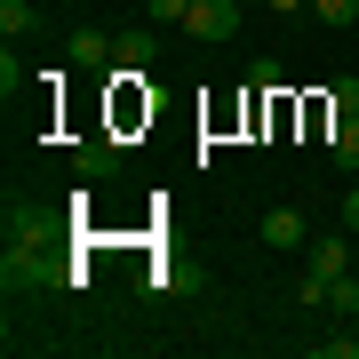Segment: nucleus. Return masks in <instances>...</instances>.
<instances>
[{"label": "nucleus", "mask_w": 359, "mask_h": 359, "mask_svg": "<svg viewBox=\"0 0 359 359\" xmlns=\"http://www.w3.org/2000/svg\"><path fill=\"white\" fill-rule=\"evenodd\" d=\"M344 271H351V256H344V231H327V240H311V271L295 280V304H311V311H320V304H327V287L344 280Z\"/></svg>", "instance_id": "f257e3e1"}, {"label": "nucleus", "mask_w": 359, "mask_h": 359, "mask_svg": "<svg viewBox=\"0 0 359 359\" xmlns=\"http://www.w3.org/2000/svg\"><path fill=\"white\" fill-rule=\"evenodd\" d=\"M0 280H8V295H32V287H48L56 271H48V256H40L32 240H8V256H0Z\"/></svg>", "instance_id": "f03ea898"}, {"label": "nucleus", "mask_w": 359, "mask_h": 359, "mask_svg": "<svg viewBox=\"0 0 359 359\" xmlns=\"http://www.w3.org/2000/svg\"><path fill=\"white\" fill-rule=\"evenodd\" d=\"M240 25H248L240 0H192V16H184V32H192V40H231Z\"/></svg>", "instance_id": "7ed1b4c3"}, {"label": "nucleus", "mask_w": 359, "mask_h": 359, "mask_svg": "<svg viewBox=\"0 0 359 359\" xmlns=\"http://www.w3.org/2000/svg\"><path fill=\"white\" fill-rule=\"evenodd\" d=\"M152 56H160V32H152V25H144V32H120V40H112V80L152 72Z\"/></svg>", "instance_id": "20e7f679"}, {"label": "nucleus", "mask_w": 359, "mask_h": 359, "mask_svg": "<svg viewBox=\"0 0 359 359\" xmlns=\"http://www.w3.org/2000/svg\"><path fill=\"white\" fill-rule=\"evenodd\" d=\"M264 248H311L304 208H271V216H264Z\"/></svg>", "instance_id": "39448f33"}, {"label": "nucleus", "mask_w": 359, "mask_h": 359, "mask_svg": "<svg viewBox=\"0 0 359 359\" xmlns=\"http://www.w3.org/2000/svg\"><path fill=\"white\" fill-rule=\"evenodd\" d=\"M65 56H72L80 72H112V32H72Z\"/></svg>", "instance_id": "423d86ee"}, {"label": "nucleus", "mask_w": 359, "mask_h": 359, "mask_svg": "<svg viewBox=\"0 0 359 359\" xmlns=\"http://www.w3.org/2000/svg\"><path fill=\"white\" fill-rule=\"evenodd\" d=\"M327 152L344 160V168H359V112H335L327 120Z\"/></svg>", "instance_id": "0eeeda50"}, {"label": "nucleus", "mask_w": 359, "mask_h": 359, "mask_svg": "<svg viewBox=\"0 0 359 359\" xmlns=\"http://www.w3.org/2000/svg\"><path fill=\"white\" fill-rule=\"evenodd\" d=\"M112 168H120V152H112V144H80V176H112Z\"/></svg>", "instance_id": "6e6552de"}, {"label": "nucleus", "mask_w": 359, "mask_h": 359, "mask_svg": "<svg viewBox=\"0 0 359 359\" xmlns=\"http://www.w3.org/2000/svg\"><path fill=\"white\" fill-rule=\"evenodd\" d=\"M192 16V0H144V25H184Z\"/></svg>", "instance_id": "1a4fd4ad"}, {"label": "nucleus", "mask_w": 359, "mask_h": 359, "mask_svg": "<svg viewBox=\"0 0 359 359\" xmlns=\"http://www.w3.org/2000/svg\"><path fill=\"white\" fill-rule=\"evenodd\" d=\"M0 32H8V40L32 32V0H0Z\"/></svg>", "instance_id": "9d476101"}, {"label": "nucleus", "mask_w": 359, "mask_h": 359, "mask_svg": "<svg viewBox=\"0 0 359 359\" xmlns=\"http://www.w3.org/2000/svg\"><path fill=\"white\" fill-rule=\"evenodd\" d=\"M311 16H320V25H351L359 0H311Z\"/></svg>", "instance_id": "9b49d317"}, {"label": "nucleus", "mask_w": 359, "mask_h": 359, "mask_svg": "<svg viewBox=\"0 0 359 359\" xmlns=\"http://www.w3.org/2000/svg\"><path fill=\"white\" fill-rule=\"evenodd\" d=\"M327 112H359V80H335V88H327Z\"/></svg>", "instance_id": "f8f14e48"}, {"label": "nucleus", "mask_w": 359, "mask_h": 359, "mask_svg": "<svg viewBox=\"0 0 359 359\" xmlns=\"http://www.w3.org/2000/svg\"><path fill=\"white\" fill-rule=\"evenodd\" d=\"M327 304H335V311H359V280H351V271H344V280L327 287Z\"/></svg>", "instance_id": "ddd939ff"}, {"label": "nucleus", "mask_w": 359, "mask_h": 359, "mask_svg": "<svg viewBox=\"0 0 359 359\" xmlns=\"http://www.w3.org/2000/svg\"><path fill=\"white\" fill-rule=\"evenodd\" d=\"M320 359H359V335H327V344H320Z\"/></svg>", "instance_id": "4468645a"}, {"label": "nucleus", "mask_w": 359, "mask_h": 359, "mask_svg": "<svg viewBox=\"0 0 359 359\" xmlns=\"http://www.w3.org/2000/svg\"><path fill=\"white\" fill-rule=\"evenodd\" d=\"M344 231H359V184L344 192Z\"/></svg>", "instance_id": "2eb2a0df"}, {"label": "nucleus", "mask_w": 359, "mask_h": 359, "mask_svg": "<svg viewBox=\"0 0 359 359\" xmlns=\"http://www.w3.org/2000/svg\"><path fill=\"white\" fill-rule=\"evenodd\" d=\"M271 8H280V16H311V0H271Z\"/></svg>", "instance_id": "dca6fc26"}]
</instances>
